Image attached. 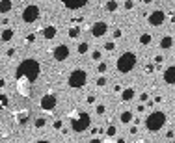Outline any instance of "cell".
<instances>
[{
    "instance_id": "27",
    "label": "cell",
    "mask_w": 175,
    "mask_h": 143,
    "mask_svg": "<svg viewBox=\"0 0 175 143\" xmlns=\"http://www.w3.org/2000/svg\"><path fill=\"white\" fill-rule=\"evenodd\" d=\"M6 104H7V97L6 95H0V110H4Z\"/></svg>"
},
{
    "instance_id": "1",
    "label": "cell",
    "mask_w": 175,
    "mask_h": 143,
    "mask_svg": "<svg viewBox=\"0 0 175 143\" xmlns=\"http://www.w3.org/2000/svg\"><path fill=\"white\" fill-rule=\"evenodd\" d=\"M39 74H41V67H39V63H37L35 60H24V61L17 67V71H15V76H17V78H19V76H26L30 82H35Z\"/></svg>"
},
{
    "instance_id": "15",
    "label": "cell",
    "mask_w": 175,
    "mask_h": 143,
    "mask_svg": "<svg viewBox=\"0 0 175 143\" xmlns=\"http://www.w3.org/2000/svg\"><path fill=\"white\" fill-rule=\"evenodd\" d=\"M164 80H166V84H175V65L166 69V73H164Z\"/></svg>"
},
{
    "instance_id": "28",
    "label": "cell",
    "mask_w": 175,
    "mask_h": 143,
    "mask_svg": "<svg viewBox=\"0 0 175 143\" xmlns=\"http://www.w3.org/2000/svg\"><path fill=\"white\" fill-rule=\"evenodd\" d=\"M97 86H99V87H104V86H106V78H104V76L97 78Z\"/></svg>"
},
{
    "instance_id": "37",
    "label": "cell",
    "mask_w": 175,
    "mask_h": 143,
    "mask_svg": "<svg viewBox=\"0 0 175 143\" xmlns=\"http://www.w3.org/2000/svg\"><path fill=\"white\" fill-rule=\"evenodd\" d=\"M54 128H56V130H58V128H62V121H60V119H58V121H54Z\"/></svg>"
},
{
    "instance_id": "3",
    "label": "cell",
    "mask_w": 175,
    "mask_h": 143,
    "mask_svg": "<svg viewBox=\"0 0 175 143\" xmlns=\"http://www.w3.org/2000/svg\"><path fill=\"white\" fill-rule=\"evenodd\" d=\"M164 125H166V114H162V112H153V114H149L147 119H145L147 130H153V132L160 130Z\"/></svg>"
},
{
    "instance_id": "14",
    "label": "cell",
    "mask_w": 175,
    "mask_h": 143,
    "mask_svg": "<svg viewBox=\"0 0 175 143\" xmlns=\"http://www.w3.org/2000/svg\"><path fill=\"white\" fill-rule=\"evenodd\" d=\"M41 34H43L45 39H54L56 37V28L54 26H45V28H41Z\"/></svg>"
},
{
    "instance_id": "25",
    "label": "cell",
    "mask_w": 175,
    "mask_h": 143,
    "mask_svg": "<svg viewBox=\"0 0 175 143\" xmlns=\"http://www.w3.org/2000/svg\"><path fill=\"white\" fill-rule=\"evenodd\" d=\"M45 123H47V119H45V117H37V119H35V128L45 127Z\"/></svg>"
},
{
    "instance_id": "21",
    "label": "cell",
    "mask_w": 175,
    "mask_h": 143,
    "mask_svg": "<svg viewBox=\"0 0 175 143\" xmlns=\"http://www.w3.org/2000/svg\"><path fill=\"white\" fill-rule=\"evenodd\" d=\"M131 121H132V112H123V114H121V123L127 125V123H131Z\"/></svg>"
},
{
    "instance_id": "9",
    "label": "cell",
    "mask_w": 175,
    "mask_h": 143,
    "mask_svg": "<svg viewBox=\"0 0 175 143\" xmlns=\"http://www.w3.org/2000/svg\"><path fill=\"white\" fill-rule=\"evenodd\" d=\"M164 20H166V13L162 9H157L149 15V24H153V26H160Z\"/></svg>"
},
{
    "instance_id": "19",
    "label": "cell",
    "mask_w": 175,
    "mask_h": 143,
    "mask_svg": "<svg viewBox=\"0 0 175 143\" xmlns=\"http://www.w3.org/2000/svg\"><path fill=\"white\" fill-rule=\"evenodd\" d=\"M172 45H173V39H172L170 35H166V37L160 39V47H162V48H170Z\"/></svg>"
},
{
    "instance_id": "33",
    "label": "cell",
    "mask_w": 175,
    "mask_h": 143,
    "mask_svg": "<svg viewBox=\"0 0 175 143\" xmlns=\"http://www.w3.org/2000/svg\"><path fill=\"white\" fill-rule=\"evenodd\" d=\"M162 61H164V58H162V56H155V63H159V65H160Z\"/></svg>"
},
{
    "instance_id": "30",
    "label": "cell",
    "mask_w": 175,
    "mask_h": 143,
    "mask_svg": "<svg viewBox=\"0 0 175 143\" xmlns=\"http://www.w3.org/2000/svg\"><path fill=\"white\" fill-rule=\"evenodd\" d=\"M132 7H134V2H132V0H125V9L129 11V9H132Z\"/></svg>"
},
{
    "instance_id": "32",
    "label": "cell",
    "mask_w": 175,
    "mask_h": 143,
    "mask_svg": "<svg viewBox=\"0 0 175 143\" xmlns=\"http://www.w3.org/2000/svg\"><path fill=\"white\" fill-rule=\"evenodd\" d=\"M114 47H116V45H114L112 41H108V43L104 45V48H106V50H114Z\"/></svg>"
},
{
    "instance_id": "7",
    "label": "cell",
    "mask_w": 175,
    "mask_h": 143,
    "mask_svg": "<svg viewBox=\"0 0 175 143\" xmlns=\"http://www.w3.org/2000/svg\"><path fill=\"white\" fill-rule=\"evenodd\" d=\"M30 87H32V82L26 76H19L17 78V91H19L21 97H30V93H32Z\"/></svg>"
},
{
    "instance_id": "26",
    "label": "cell",
    "mask_w": 175,
    "mask_h": 143,
    "mask_svg": "<svg viewBox=\"0 0 175 143\" xmlns=\"http://www.w3.org/2000/svg\"><path fill=\"white\" fill-rule=\"evenodd\" d=\"M106 136H110V138H114V136H116V127H114V125H110V127H108Z\"/></svg>"
},
{
    "instance_id": "39",
    "label": "cell",
    "mask_w": 175,
    "mask_h": 143,
    "mask_svg": "<svg viewBox=\"0 0 175 143\" xmlns=\"http://www.w3.org/2000/svg\"><path fill=\"white\" fill-rule=\"evenodd\" d=\"M114 37H121V30H116L114 32Z\"/></svg>"
},
{
    "instance_id": "11",
    "label": "cell",
    "mask_w": 175,
    "mask_h": 143,
    "mask_svg": "<svg viewBox=\"0 0 175 143\" xmlns=\"http://www.w3.org/2000/svg\"><path fill=\"white\" fill-rule=\"evenodd\" d=\"M106 30H108V24H106V22H95V24L91 26L93 37H103V35L106 34Z\"/></svg>"
},
{
    "instance_id": "8",
    "label": "cell",
    "mask_w": 175,
    "mask_h": 143,
    "mask_svg": "<svg viewBox=\"0 0 175 143\" xmlns=\"http://www.w3.org/2000/svg\"><path fill=\"white\" fill-rule=\"evenodd\" d=\"M37 17H39V7L37 6H28V7H24V11H22V20L24 22H35L37 20Z\"/></svg>"
},
{
    "instance_id": "20",
    "label": "cell",
    "mask_w": 175,
    "mask_h": 143,
    "mask_svg": "<svg viewBox=\"0 0 175 143\" xmlns=\"http://www.w3.org/2000/svg\"><path fill=\"white\" fill-rule=\"evenodd\" d=\"M104 9H106V11H116V9H117V0H108V2L104 4Z\"/></svg>"
},
{
    "instance_id": "35",
    "label": "cell",
    "mask_w": 175,
    "mask_h": 143,
    "mask_svg": "<svg viewBox=\"0 0 175 143\" xmlns=\"http://www.w3.org/2000/svg\"><path fill=\"white\" fill-rule=\"evenodd\" d=\"M147 99H149V95H147V93H142V95H140V101H142V102H145Z\"/></svg>"
},
{
    "instance_id": "16",
    "label": "cell",
    "mask_w": 175,
    "mask_h": 143,
    "mask_svg": "<svg viewBox=\"0 0 175 143\" xmlns=\"http://www.w3.org/2000/svg\"><path fill=\"white\" fill-rule=\"evenodd\" d=\"M0 39H2L4 43L11 41V39H13V28H4V30L0 32Z\"/></svg>"
},
{
    "instance_id": "13",
    "label": "cell",
    "mask_w": 175,
    "mask_h": 143,
    "mask_svg": "<svg viewBox=\"0 0 175 143\" xmlns=\"http://www.w3.org/2000/svg\"><path fill=\"white\" fill-rule=\"evenodd\" d=\"M13 119H15L17 125H26V123H28V112H26V110H21V112H17V114L13 115Z\"/></svg>"
},
{
    "instance_id": "4",
    "label": "cell",
    "mask_w": 175,
    "mask_h": 143,
    "mask_svg": "<svg viewBox=\"0 0 175 143\" xmlns=\"http://www.w3.org/2000/svg\"><path fill=\"white\" fill-rule=\"evenodd\" d=\"M134 65H136V56H134L132 52H125V54H121L119 60H117V69H119L121 73L132 71Z\"/></svg>"
},
{
    "instance_id": "22",
    "label": "cell",
    "mask_w": 175,
    "mask_h": 143,
    "mask_svg": "<svg viewBox=\"0 0 175 143\" xmlns=\"http://www.w3.org/2000/svg\"><path fill=\"white\" fill-rule=\"evenodd\" d=\"M78 35H80V28H78V26H71V28H69V37L75 39V37H78Z\"/></svg>"
},
{
    "instance_id": "2",
    "label": "cell",
    "mask_w": 175,
    "mask_h": 143,
    "mask_svg": "<svg viewBox=\"0 0 175 143\" xmlns=\"http://www.w3.org/2000/svg\"><path fill=\"white\" fill-rule=\"evenodd\" d=\"M69 121H71V127H73L75 132H84L91 125V117L84 112H76V110L69 114Z\"/></svg>"
},
{
    "instance_id": "12",
    "label": "cell",
    "mask_w": 175,
    "mask_h": 143,
    "mask_svg": "<svg viewBox=\"0 0 175 143\" xmlns=\"http://www.w3.org/2000/svg\"><path fill=\"white\" fill-rule=\"evenodd\" d=\"M62 2H63V6L69 7V9H78V7H84V6L88 4V0H62Z\"/></svg>"
},
{
    "instance_id": "24",
    "label": "cell",
    "mask_w": 175,
    "mask_h": 143,
    "mask_svg": "<svg viewBox=\"0 0 175 143\" xmlns=\"http://www.w3.org/2000/svg\"><path fill=\"white\" fill-rule=\"evenodd\" d=\"M88 47H90L88 43H80L78 45V54H86L88 52Z\"/></svg>"
},
{
    "instance_id": "18",
    "label": "cell",
    "mask_w": 175,
    "mask_h": 143,
    "mask_svg": "<svg viewBox=\"0 0 175 143\" xmlns=\"http://www.w3.org/2000/svg\"><path fill=\"white\" fill-rule=\"evenodd\" d=\"M11 7H13L11 0H0V13H7V11H11Z\"/></svg>"
},
{
    "instance_id": "10",
    "label": "cell",
    "mask_w": 175,
    "mask_h": 143,
    "mask_svg": "<svg viewBox=\"0 0 175 143\" xmlns=\"http://www.w3.org/2000/svg\"><path fill=\"white\" fill-rule=\"evenodd\" d=\"M52 56H54V60H58V61H63V60H67V56H69V48H67L65 45H58V47L54 48Z\"/></svg>"
},
{
    "instance_id": "31",
    "label": "cell",
    "mask_w": 175,
    "mask_h": 143,
    "mask_svg": "<svg viewBox=\"0 0 175 143\" xmlns=\"http://www.w3.org/2000/svg\"><path fill=\"white\" fill-rule=\"evenodd\" d=\"M35 41V34H30L28 37H26V43H34Z\"/></svg>"
},
{
    "instance_id": "40",
    "label": "cell",
    "mask_w": 175,
    "mask_h": 143,
    "mask_svg": "<svg viewBox=\"0 0 175 143\" xmlns=\"http://www.w3.org/2000/svg\"><path fill=\"white\" fill-rule=\"evenodd\" d=\"M153 69H155L153 65H147V67H145V71H147V73H153Z\"/></svg>"
},
{
    "instance_id": "23",
    "label": "cell",
    "mask_w": 175,
    "mask_h": 143,
    "mask_svg": "<svg viewBox=\"0 0 175 143\" xmlns=\"http://www.w3.org/2000/svg\"><path fill=\"white\" fill-rule=\"evenodd\" d=\"M140 43H142V45H149V43H151V35H149V34L140 35Z\"/></svg>"
},
{
    "instance_id": "41",
    "label": "cell",
    "mask_w": 175,
    "mask_h": 143,
    "mask_svg": "<svg viewBox=\"0 0 175 143\" xmlns=\"http://www.w3.org/2000/svg\"><path fill=\"white\" fill-rule=\"evenodd\" d=\"M88 102H90V104H91V102H95V97H93V95H90V97H88Z\"/></svg>"
},
{
    "instance_id": "36",
    "label": "cell",
    "mask_w": 175,
    "mask_h": 143,
    "mask_svg": "<svg viewBox=\"0 0 175 143\" xmlns=\"http://www.w3.org/2000/svg\"><path fill=\"white\" fill-rule=\"evenodd\" d=\"M93 60H101V52H99V50L93 52Z\"/></svg>"
},
{
    "instance_id": "42",
    "label": "cell",
    "mask_w": 175,
    "mask_h": 143,
    "mask_svg": "<svg viewBox=\"0 0 175 143\" xmlns=\"http://www.w3.org/2000/svg\"><path fill=\"white\" fill-rule=\"evenodd\" d=\"M142 2H144V4H151L153 0H142Z\"/></svg>"
},
{
    "instance_id": "29",
    "label": "cell",
    "mask_w": 175,
    "mask_h": 143,
    "mask_svg": "<svg viewBox=\"0 0 175 143\" xmlns=\"http://www.w3.org/2000/svg\"><path fill=\"white\" fill-rule=\"evenodd\" d=\"M95 112H97V115H103V114H104V112H106V108H104V106H103V104H99V106H97V108H95Z\"/></svg>"
},
{
    "instance_id": "38",
    "label": "cell",
    "mask_w": 175,
    "mask_h": 143,
    "mask_svg": "<svg viewBox=\"0 0 175 143\" xmlns=\"http://www.w3.org/2000/svg\"><path fill=\"white\" fill-rule=\"evenodd\" d=\"M6 54H7V56H9V58H11V56H13V54H15V50H13V48H7V52H6Z\"/></svg>"
},
{
    "instance_id": "17",
    "label": "cell",
    "mask_w": 175,
    "mask_h": 143,
    "mask_svg": "<svg viewBox=\"0 0 175 143\" xmlns=\"http://www.w3.org/2000/svg\"><path fill=\"white\" fill-rule=\"evenodd\" d=\"M134 95H136L134 87H125L123 93H121V99H123V101H131V99H134Z\"/></svg>"
},
{
    "instance_id": "34",
    "label": "cell",
    "mask_w": 175,
    "mask_h": 143,
    "mask_svg": "<svg viewBox=\"0 0 175 143\" xmlns=\"http://www.w3.org/2000/svg\"><path fill=\"white\" fill-rule=\"evenodd\" d=\"M106 71V63H99V73H104Z\"/></svg>"
},
{
    "instance_id": "6",
    "label": "cell",
    "mask_w": 175,
    "mask_h": 143,
    "mask_svg": "<svg viewBox=\"0 0 175 143\" xmlns=\"http://www.w3.org/2000/svg\"><path fill=\"white\" fill-rule=\"evenodd\" d=\"M56 104H58V97H56L54 93L43 95V97H41V102H39V106H41L45 112H52V110L56 108Z\"/></svg>"
},
{
    "instance_id": "5",
    "label": "cell",
    "mask_w": 175,
    "mask_h": 143,
    "mask_svg": "<svg viewBox=\"0 0 175 143\" xmlns=\"http://www.w3.org/2000/svg\"><path fill=\"white\" fill-rule=\"evenodd\" d=\"M88 82V74H86V71H73L71 73V76H69V86L71 87H82L84 84Z\"/></svg>"
}]
</instances>
